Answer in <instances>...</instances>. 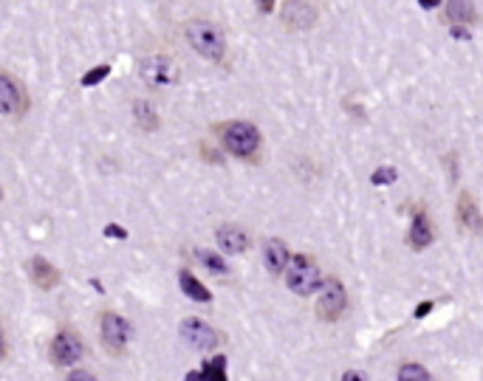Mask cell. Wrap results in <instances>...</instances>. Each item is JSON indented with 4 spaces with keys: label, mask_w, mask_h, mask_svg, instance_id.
<instances>
[{
    "label": "cell",
    "mask_w": 483,
    "mask_h": 381,
    "mask_svg": "<svg viewBox=\"0 0 483 381\" xmlns=\"http://www.w3.org/2000/svg\"><path fill=\"white\" fill-rule=\"evenodd\" d=\"M215 136H218L224 150L229 155H235V158H241V161H254L257 152H260V145H263V136H260L257 125L243 122V119L215 125Z\"/></svg>",
    "instance_id": "obj_1"
},
{
    "label": "cell",
    "mask_w": 483,
    "mask_h": 381,
    "mask_svg": "<svg viewBox=\"0 0 483 381\" xmlns=\"http://www.w3.org/2000/svg\"><path fill=\"white\" fill-rule=\"evenodd\" d=\"M184 37L195 54H201L209 63H224L227 60V37L224 31L207 20V17H192L184 26Z\"/></svg>",
    "instance_id": "obj_2"
},
{
    "label": "cell",
    "mask_w": 483,
    "mask_h": 381,
    "mask_svg": "<svg viewBox=\"0 0 483 381\" xmlns=\"http://www.w3.org/2000/svg\"><path fill=\"white\" fill-rule=\"evenodd\" d=\"M283 280L294 297H311L322 288L320 263L311 254H291V263H289Z\"/></svg>",
    "instance_id": "obj_3"
},
{
    "label": "cell",
    "mask_w": 483,
    "mask_h": 381,
    "mask_svg": "<svg viewBox=\"0 0 483 381\" xmlns=\"http://www.w3.org/2000/svg\"><path fill=\"white\" fill-rule=\"evenodd\" d=\"M48 356H51V362L57 367H74L88 356V345H85L80 330L63 328V330L54 333V339L48 345Z\"/></svg>",
    "instance_id": "obj_4"
},
{
    "label": "cell",
    "mask_w": 483,
    "mask_h": 381,
    "mask_svg": "<svg viewBox=\"0 0 483 381\" xmlns=\"http://www.w3.org/2000/svg\"><path fill=\"white\" fill-rule=\"evenodd\" d=\"M99 336H102V345H105V350H108V353L122 356V353L128 350V345H130L133 325H130L122 313H116V310H105V313L99 316Z\"/></svg>",
    "instance_id": "obj_5"
},
{
    "label": "cell",
    "mask_w": 483,
    "mask_h": 381,
    "mask_svg": "<svg viewBox=\"0 0 483 381\" xmlns=\"http://www.w3.org/2000/svg\"><path fill=\"white\" fill-rule=\"evenodd\" d=\"M317 319L320 322H336L342 319V313L348 310V291L342 286L339 277H325L322 280V288L317 291Z\"/></svg>",
    "instance_id": "obj_6"
},
{
    "label": "cell",
    "mask_w": 483,
    "mask_h": 381,
    "mask_svg": "<svg viewBox=\"0 0 483 381\" xmlns=\"http://www.w3.org/2000/svg\"><path fill=\"white\" fill-rule=\"evenodd\" d=\"M178 333H181L184 345L192 348V350H198V353H209V350H215V348L224 342V333H221L218 328H212L209 322L198 319V316L184 319V322L178 325Z\"/></svg>",
    "instance_id": "obj_7"
},
{
    "label": "cell",
    "mask_w": 483,
    "mask_h": 381,
    "mask_svg": "<svg viewBox=\"0 0 483 381\" xmlns=\"http://www.w3.org/2000/svg\"><path fill=\"white\" fill-rule=\"evenodd\" d=\"M139 74H142V82L147 88L164 90V88H172L178 82V66L167 54H150L139 63Z\"/></svg>",
    "instance_id": "obj_8"
},
{
    "label": "cell",
    "mask_w": 483,
    "mask_h": 381,
    "mask_svg": "<svg viewBox=\"0 0 483 381\" xmlns=\"http://www.w3.org/2000/svg\"><path fill=\"white\" fill-rule=\"evenodd\" d=\"M320 3L317 0H286L280 9V20L289 31H308L317 26Z\"/></svg>",
    "instance_id": "obj_9"
},
{
    "label": "cell",
    "mask_w": 483,
    "mask_h": 381,
    "mask_svg": "<svg viewBox=\"0 0 483 381\" xmlns=\"http://www.w3.org/2000/svg\"><path fill=\"white\" fill-rule=\"evenodd\" d=\"M28 110V96L23 82H17L9 71H0V116H23Z\"/></svg>",
    "instance_id": "obj_10"
},
{
    "label": "cell",
    "mask_w": 483,
    "mask_h": 381,
    "mask_svg": "<svg viewBox=\"0 0 483 381\" xmlns=\"http://www.w3.org/2000/svg\"><path fill=\"white\" fill-rule=\"evenodd\" d=\"M435 240V229H432V221L427 215L424 207H412V215H410V231H407V243L412 251H424L430 249Z\"/></svg>",
    "instance_id": "obj_11"
},
{
    "label": "cell",
    "mask_w": 483,
    "mask_h": 381,
    "mask_svg": "<svg viewBox=\"0 0 483 381\" xmlns=\"http://www.w3.org/2000/svg\"><path fill=\"white\" fill-rule=\"evenodd\" d=\"M263 263H266V268H269L271 277H283L286 268H289V263H291V251H289L286 240H280V237H266V240H263Z\"/></svg>",
    "instance_id": "obj_12"
},
{
    "label": "cell",
    "mask_w": 483,
    "mask_h": 381,
    "mask_svg": "<svg viewBox=\"0 0 483 381\" xmlns=\"http://www.w3.org/2000/svg\"><path fill=\"white\" fill-rule=\"evenodd\" d=\"M26 271H28V280L40 288V291H54L60 283H63V274L40 254H34L28 263H26Z\"/></svg>",
    "instance_id": "obj_13"
},
{
    "label": "cell",
    "mask_w": 483,
    "mask_h": 381,
    "mask_svg": "<svg viewBox=\"0 0 483 381\" xmlns=\"http://www.w3.org/2000/svg\"><path fill=\"white\" fill-rule=\"evenodd\" d=\"M215 243H218V249L224 254H243L251 246V237L238 224H221V226L215 229Z\"/></svg>",
    "instance_id": "obj_14"
},
{
    "label": "cell",
    "mask_w": 483,
    "mask_h": 381,
    "mask_svg": "<svg viewBox=\"0 0 483 381\" xmlns=\"http://www.w3.org/2000/svg\"><path fill=\"white\" fill-rule=\"evenodd\" d=\"M455 221H458V226L469 229V231H475V234H483V215L481 209H478V201L472 198V192H461L458 195V201H455Z\"/></svg>",
    "instance_id": "obj_15"
},
{
    "label": "cell",
    "mask_w": 483,
    "mask_h": 381,
    "mask_svg": "<svg viewBox=\"0 0 483 381\" xmlns=\"http://www.w3.org/2000/svg\"><path fill=\"white\" fill-rule=\"evenodd\" d=\"M447 20L450 26H475L478 23V9L475 0H447Z\"/></svg>",
    "instance_id": "obj_16"
},
{
    "label": "cell",
    "mask_w": 483,
    "mask_h": 381,
    "mask_svg": "<svg viewBox=\"0 0 483 381\" xmlns=\"http://www.w3.org/2000/svg\"><path fill=\"white\" fill-rule=\"evenodd\" d=\"M178 286H181L184 297H189V300H195V303H212V291H209L189 268H181V271H178Z\"/></svg>",
    "instance_id": "obj_17"
},
{
    "label": "cell",
    "mask_w": 483,
    "mask_h": 381,
    "mask_svg": "<svg viewBox=\"0 0 483 381\" xmlns=\"http://www.w3.org/2000/svg\"><path fill=\"white\" fill-rule=\"evenodd\" d=\"M133 116H136V122H139V127L145 130V133H153V130H159V113L153 110V105L150 102H145V99H139V102H133Z\"/></svg>",
    "instance_id": "obj_18"
},
{
    "label": "cell",
    "mask_w": 483,
    "mask_h": 381,
    "mask_svg": "<svg viewBox=\"0 0 483 381\" xmlns=\"http://www.w3.org/2000/svg\"><path fill=\"white\" fill-rule=\"evenodd\" d=\"M227 356H212V359H207L204 365H201V370H198V379L201 381H229L227 376Z\"/></svg>",
    "instance_id": "obj_19"
},
{
    "label": "cell",
    "mask_w": 483,
    "mask_h": 381,
    "mask_svg": "<svg viewBox=\"0 0 483 381\" xmlns=\"http://www.w3.org/2000/svg\"><path fill=\"white\" fill-rule=\"evenodd\" d=\"M396 381H438V379H432V373L424 365H418V362H402L399 373H396Z\"/></svg>",
    "instance_id": "obj_20"
},
{
    "label": "cell",
    "mask_w": 483,
    "mask_h": 381,
    "mask_svg": "<svg viewBox=\"0 0 483 381\" xmlns=\"http://www.w3.org/2000/svg\"><path fill=\"white\" fill-rule=\"evenodd\" d=\"M198 260L207 266V271H212V274H227L229 271V266L224 263V257L221 254H215V251H198Z\"/></svg>",
    "instance_id": "obj_21"
},
{
    "label": "cell",
    "mask_w": 483,
    "mask_h": 381,
    "mask_svg": "<svg viewBox=\"0 0 483 381\" xmlns=\"http://www.w3.org/2000/svg\"><path fill=\"white\" fill-rule=\"evenodd\" d=\"M396 178H399L396 167H379V169H373L370 184H373V187H388V184H393Z\"/></svg>",
    "instance_id": "obj_22"
},
{
    "label": "cell",
    "mask_w": 483,
    "mask_h": 381,
    "mask_svg": "<svg viewBox=\"0 0 483 381\" xmlns=\"http://www.w3.org/2000/svg\"><path fill=\"white\" fill-rule=\"evenodd\" d=\"M108 74H110V66H99V68H93V71H88V74L82 76V85H85V88L99 85V82H102Z\"/></svg>",
    "instance_id": "obj_23"
},
{
    "label": "cell",
    "mask_w": 483,
    "mask_h": 381,
    "mask_svg": "<svg viewBox=\"0 0 483 381\" xmlns=\"http://www.w3.org/2000/svg\"><path fill=\"white\" fill-rule=\"evenodd\" d=\"M66 381H96V376L90 373V370H85V367H77V370H71Z\"/></svg>",
    "instance_id": "obj_24"
},
{
    "label": "cell",
    "mask_w": 483,
    "mask_h": 381,
    "mask_svg": "<svg viewBox=\"0 0 483 381\" xmlns=\"http://www.w3.org/2000/svg\"><path fill=\"white\" fill-rule=\"evenodd\" d=\"M450 34H452L455 40H469V37H472L467 26H450Z\"/></svg>",
    "instance_id": "obj_25"
},
{
    "label": "cell",
    "mask_w": 483,
    "mask_h": 381,
    "mask_svg": "<svg viewBox=\"0 0 483 381\" xmlns=\"http://www.w3.org/2000/svg\"><path fill=\"white\" fill-rule=\"evenodd\" d=\"M444 164H447V169H450V181H455V178H458V164H455V155L450 152V155L444 158Z\"/></svg>",
    "instance_id": "obj_26"
},
{
    "label": "cell",
    "mask_w": 483,
    "mask_h": 381,
    "mask_svg": "<svg viewBox=\"0 0 483 381\" xmlns=\"http://www.w3.org/2000/svg\"><path fill=\"white\" fill-rule=\"evenodd\" d=\"M105 234H108V237H119V240H125V237H128V231H125V229H119V226H108L105 229Z\"/></svg>",
    "instance_id": "obj_27"
},
{
    "label": "cell",
    "mask_w": 483,
    "mask_h": 381,
    "mask_svg": "<svg viewBox=\"0 0 483 381\" xmlns=\"http://www.w3.org/2000/svg\"><path fill=\"white\" fill-rule=\"evenodd\" d=\"M342 381H365V376H362L359 370H345V373H342Z\"/></svg>",
    "instance_id": "obj_28"
},
{
    "label": "cell",
    "mask_w": 483,
    "mask_h": 381,
    "mask_svg": "<svg viewBox=\"0 0 483 381\" xmlns=\"http://www.w3.org/2000/svg\"><path fill=\"white\" fill-rule=\"evenodd\" d=\"M254 3H257V9L263 14H271V9H274V0H254Z\"/></svg>",
    "instance_id": "obj_29"
},
{
    "label": "cell",
    "mask_w": 483,
    "mask_h": 381,
    "mask_svg": "<svg viewBox=\"0 0 483 381\" xmlns=\"http://www.w3.org/2000/svg\"><path fill=\"white\" fill-rule=\"evenodd\" d=\"M430 310H432V303H421L418 308H415V310H412V313H415V316H427Z\"/></svg>",
    "instance_id": "obj_30"
},
{
    "label": "cell",
    "mask_w": 483,
    "mask_h": 381,
    "mask_svg": "<svg viewBox=\"0 0 483 381\" xmlns=\"http://www.w3.org/2000/svg\"><path fill=\"white\" fill-rule=\"evenodd\" d=\"M418 6H424V9H438L441 0H418Z\"/></svg>",
    "instance_id": "obj_31"
},
{
    "label": "cell",
    "mask_w": 483,
    "mask_h": 381,
    "mask_svg": "<svg viewBox=\"0 0 483 381\" xmlns=\"http://www.w3.org/2000/svg\"><path fill=\"white\" fill-rule=\"evenodd\" d=\"M6 353H9V348H6V336H3V330H0V362L6 359Z\"/></svg>",
    "instance_id": "obj_32"
},
{
    "label": "cell",
    "mask_w": 483,
    "mask_h": 381,
    "mask_svg": "<svg viewBox=\"0 0 483 381\" xmlns=\"http://www.w3.org/2000/svg\"><path fill=\"white\" fill-rule=\"evenodd\" d=\"M0 201H3V189H0Z\"/></svg>",
    "instance_id": "obj_33"
}]
</instances>
